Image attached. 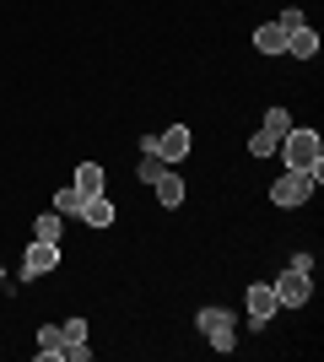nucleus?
<instances>
[{"label":"nucleus","mask_w":324,"mask_h":362,"mask_svg":"<svg viewBox=\"0 0 324 362\" xmlns=\"http://www.w3.org/2000/svg\"><path fill=\"white\" fill-rule=\"evenodd\" d=\"M276 151H281V163L292 168V173H308L313 184L324 179V136H319V130H297V124H292V130L281 136Z\"/></svg>","instance_id":"f257e3e1"},{"label":"nucleus","mask_w":324,"mask_h":362,"mask_svg":"<svg viewBox=\"0 0 324 362\" xmlns=\"http://www.w3.org/2000/svg\"><path fill=\"white\" fill-rule=\"evenodd\" d=\"M195 325H200V335L211 341V351H232V341H238V319H232L227 308H200Z\"/></svg>","instance_id":"f03ea898"},{"label":"nucleus","mask_w":324,"mask_h":362,"mask_svg":"<svg viewBox=\"0 0 324 362\" xmlns=\"http://www.w3.org/2000/svg\"><path fill=\"white\" fill-rule=\"evenodd\" d=\"M270 287H276V303H281V308H303V303H313V276L297 271V265H287Z\"/></svg>","instance_id":"7ed1b4c3"},{"label":"nucleus","mask_w":324,"mask_h":362,"mask_svg":"<svg viewBox=\"0 0 324 362\" xmlns=\"http://www.w3.org/2000/svg\"><path fill=\"white\" fill-rule=\"evenodd\" d=\"M152 151L162 157V163H184L189 151H195V136H189V124H168V130H157L152 136Z\"/></svg>","instance_id":"20e7f679"},{"label":"nucleus","mask_w":324,"mask_h":362,"mask_svg":"<svg viewBox=\"0 0 324 362\" xmlns=\"http://www.w3.org/2000/svg\"><path fill=\"white\" fill-rule=\"evenodd\" d=\"M308 195H313V179H308V173H292V168L270 184V200H276V206H287V211H292V206H303Z\"/></svg>","instance_id":"39448f33"},{"label":"nucleus","mask_w":324,"mask_h":362,"mask_svg":"<svg viewBox=\"0 0 324 362\" xmlns=\"http://www.w3.org/2000/svg\"><path fill=\"white\" fill-rule=\"evenodd\" d=\"M54 265H60V243H38V238H32L28 255H22V276L32 281V276H49Z\"/></svg>","instance_id":"423d86ee"},{"label":"nucleus","mask_w":324,"mask_h":362,"mask_svg":"<svg viewBox=\"0 0 324 362\" xmlns=\"http://www.w3.org/2000/svg\"><path fill=\"white\" fill-rule=\"evenodd\" d=\"M244 303H248V319H254L260 330H265V325H270V314H276V308H281V303H276V287H270V281H254Z\"/></svg>","instance_id":"0eeeda50"},{"label":"nucleus","mask_w":324,"mask_h":362,"mask_svg":"<svg viewBox=\"0 0 324 362\" xmlns=\"http://www.w3.org/2000/svg\"><path fill=\"white\" fill-rule=\"evenodd\" d=\"M152 195H157V206H162V211H179V206H184V173H162V179L152 184Z\"/></svg>","instance_id":"6e6552de"},{"label":"nucleus","mask_w":324,"mask_h":362,"mask_svg":"<svg viewBox=\"0 0 324 362\" xmlns=\"http://www.w3.org/2000/svg\"><path fill=\"white\" fill-rule=\"evenodd\" d=\"M287 54H297V60H313V54H319V33H313L308 22H303V28H292V33H287Z\"/></svg>","instance_id":"1a4fd4ad"},{"label":"nucleus","mask_w":324,"mask_h":362,"mask_svg":"<svg viewBox=\"0 0 324 362\" xmlns=\"http://www.w3.org/2000/svg\"><path fill=\"white\" fill-rule=\"evenodd\" d=\"M81 222H87V227H114V200H108V195H87Z\"/></svg>","instance_id":"9d476101"},{"label":"nucleus","mask_w":324,"mask_h":362,"mask_svg":"<svg viewBox=\"0 0 324 362\" xmlns=\"http://www.w3.org/2000/svg\"><path fill=\"white\" fill-rule=\"evenodd\" d=\"M254 49H260V54H287V33H281L276 22H260V28H254Z\"/></svg>","instance_id":"9b49d317"},{"label":"nucleus","mask_w":324,"mask_h":362,"mask_svg":"<svg viewBox=\"0 0 324 362\" xmlns=\"http://www.w3.org/2000/svg\"><path fill=\"white\" fill-rule=\"evenodd\" d=\"M71 184H76L81 195H108V179H103V168H97V163H81Z\"/></svg>","instance_id":"f8f14e48"},{"label":"nucleus","mask_w":324,"mask_h":362,"mask_svg":"<svg viewBox=\"0 0 324 362\" xmlns=\"http://www.w3.org/2000/svg\"><path fill=\"white\" fill-rule=\"evenodd\" d=\"M60 357H65L60 325H44V330H38V362H60Z\"/></svg>","instance_id":"ddd939ff"},{"label":"nucleus","mask_w":324,"mask_h":362,"mask_svg":"<svg viewBox=\"0 0 324 362\" xmlns=\"http://www.w3.org/2000/svg\"><path fill=\"white\" fill-rule=\"evenodd\" d=\"M60 233H65V216L60 211H44L38 222H32V238H38V243H60Z\"/></svg>","instance_id":"4468645a"},{"label":"nucleus","mask_w":324,"mask_h":362,"mask_svg":"<svg viewBox=\"0 0 324 362\" xmlns=\"http://www.w3.org/2000/svg\"><path fill=\"white\" fill-rule=\"evenodd\" d=\"M81 206H87V195H81L76 184H71V189H60V195H54V211H60V216H81Z\"/></svg>","instance_id":"2eb2a0df"},{"label":"nucleus","mask_w":324,"mask_h":362,"mask_svg":"<svg viewBox=\"0 0 324 362\" xmlns=\"http://www.w3.org/2000/svg\"><path fill=\"white\" fill-rule=\"evenodd\" d=\"M60 335H65V351H71V346H87V341H92L87 319H65V325H60Z\"/></svg>","instance_id":"dca6fc26"},{"label":"nucleus","mask_w":324,"mask_h":362,"mask_svg":"<svg viewBox=\"0 0 324 362\" xmlns=\"http://www.w3.org/2000/svg\"><path fill=\"white\" fill-rule=\"evenodd\" d=\"M162 173H168V163H162L157 151H140V173H136V179H140V184H157Z\"/></svg>","instance_id":"f3484780"},{"label":"nucleus","mask_w":324,"mask_h":362,"mask_svg":"<svg viewBox=\"0 0 324 362\" xmlns=\"http://www.w3.org/2000/svg\"><path fill=\"white\" fill-rule=\"evenodd\" d=\"M276 146L281 141L270 136V130H254V136H248V157H276Z\"/></svg>","instance_id":"a211bd4d"},{"label":"nucleus","mask_w":324,"mask_h":362,"mask_svg":"<svg viewBox=\"0 0 324 362\" xmlns=\"http://www.w3.org/2000/svg\"><path fill=\"white\" fill-rule=\"evenodd\" d=\"M265 130H270V136H287V130H292V114H287V108H270V114H265Z\"/></svg>","instance_id":"6ab92c4d"},{"label":"nucleus","mask_w":324,"mask_h":362,"mask_svg":"<svg viewBox=\"0 0 324 362\" xmlns=\"http://www.w3.org/2000/svg\"><path fill=\"white\" fill-rule=\"evenodd\" d=\"M303 22H308V16L297 11V6H287V11L276 16V28H281V33H292V28H303Z\"/></svg>","instance_id":"aec40b11"}]
</instances>
